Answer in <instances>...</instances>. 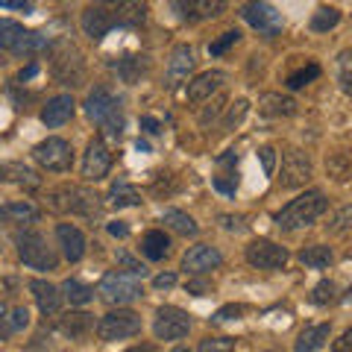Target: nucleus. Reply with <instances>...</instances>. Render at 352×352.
Segmentation results:
<instances>
[{
	"label": "nucleus",
	"instance_id": "f257e3e1",
	"mask_svg": "<svg viewBox=\"0 0 352 352\" xmlns=\"http://www.w3.org/2000/svg\"><path fill=\"white\" fill-rule=\"evenodd\" d=\"M144 21H147L144 0H94V3L85 6L80 24L88 38L100 41L118 27H144Z\"/></svg>",
	"mask_w": 352,
	"mask_h": 352
},
{
	"label": "nucleus",
	"instance_id": "f03ea898",
	"mask_svg": "<svg viewBox=\"0 0 352 352\" xmlns=\"http://www.w3.org/2000/svg\"><path fill=\"white\" fill-rule=\"evenodd\" d=\"M326 206L329 203H326V197L320 191H305L276 214V226L282 229V232H294V229L311 226L314 220L326 212Z\"/></svg>",
	"mask_w": 352,
	"mask_h": 352
},
{
	"label": "nucleus",
	"instance_id": "7ed1b4c3",
	"mask_svg": "<svg viewBox=\"0 0 352 352\" xmlns=\"http://www.w3.org/2000/svg\"><path fill=\"white\" fill-rule=\"evenodd\" d=\"M85 112L91 120H97L109 135L120 138V126H124V118H120V100L109 91L106 85H97L94 91L85 97Z\"/></svg>",
	"mask_w": 352,
	"mask_h": 352
},
{
	"label": "nucleus",
	"instance_id": "20e7f679",
	"mask_svg": "<svg viewBox=\"0 0 352 352\" xmlns=\"http://www.w3.org/2000/svg\"><path fill=\"white\" fill-rule=\"evenodd\" d=\"M0 47L15 53V56H36L50 47L47 36H41L36 30H24L15 21H0Z\"/></svg>",
	"mask_w": 352,
	"mask_h": 352
},
{
	"label": "nucleus",
	"instance_id": "39448f33",
	"mask_svg": "<svg viewBox=\"0 0 352 352\" xmlns=\"http://www.w3.org/2000/svg\"><path fill=\"white\" fill-rule=\"evenodd\" d=\"M100 197L88 188H80V185H62V188L50 191L47 203L53 212H74V214H85V217H97L100 212Z\"/></svg>",
	"mask_w": 352,
	"mask_h": 352
},
{
	"label": "nucleus",
	"instance_id": "423d86ee",
	"mask_svg": "<svg viewBox=\"0 0 352 352\" xmlns=\"http://www.w3.org/2000/svg\"><path fill=\"white\" fill-rule=\"evenodd\" d=\"M15 244H18V256H21V261H24L27 267H32V270H56L59 258H56V252L47 247L44 235L21 232V235H15Z\"/></svg>",
	"mask_w": 352,
	"mask_h": 352
},
{
	"label": "nucleus",
	"instance_id": "0eeeda50",
	"mask_svg": "<svg viewBox=\"0 0 352 352\" xmlns=\"http://www.w3.org/2000/svg\"><path fill=\"white\" fill-rule=\"evenodd\" d=\"M97 294H100V300L106 302V305H129V302H135V300H141V285L135 282V279H129V276H124V273H118V270H112V273H106V276L100 279V288H97Z\"/></svg>",
	"mask_w": 352,
	"mask_h": 352
},
{
	"label": "nucleus",
	"instance_id": "6e6552de",
	"mask_svg": "<svg viewBox=\"0 0 352 352\" xmlns=\"http://www.w3.org/2000/svg\"><path fill=\"white\" fill-rule=\"evenodd\" d=\"M141 332V317L129 308H118L109 311L97 320V338L100 340H124V338H135Z\"/></svg>",
	"mask_w": 352,
	"mask_h": 352
},
{
	"label": "nucleus",
	"instance_id": "1a4fd4ad",
	"mask_svg": "<svg viewBox=\"0 0 352 352\" xmlns=\"http://www.w3.org/2000/svg\"><path fill=\"white\" fill-rule=\"evenodd\" d=\"M32 159H36L44 170L65 173V170H71V164H74V150L65 138H47V141H41V144H36Z\"/></svg>",
	"mask_w": 352,
	"mask_h": 352
},
{
	"label": "nucleus",
	"instance_id": "9d476101",
	"mask_svg": "<svg viewBox=\"0 0 352 352\" xmlns=\"http://www.w3.org/2000/svg\"><path fill=\"white\" fill-rule=\"evenodd\" d=\"M308 179H311V159H308V153H302L300 147L285 150L279 185L282 188H302Z\"/></svg>",
	"mask_w": 352,
	"mask_h": 352
},
{
	"label": "nucleus",
	"instance_id": "9b49d317",
	"mask_svg": "<svg viewBox=\"0 0 352 352\" xmlns=\"http://www.w3.org/2000/svg\"><path fill=\"white\" fill-rule=\"evenodd\" d=\"M241 18H244L252 30H258L261 36H267V38H273L282 30V15L267 3V0H250V3H244Z\"/></svg>",
	"mask_w": 352,
	"mask_h": 352
},
{
	"label": "nucleus",
	"instance_id": "f8f14e48",
	"mask_svg": "<svg viewBox=\"0 0 352 352\" xmlns=\"http://www.w3.org/2000/svg\"><path fill=\"white\" fill-rule=\"evenodd\" d=\"M191 329V317L176 305H164L156 311V323H153V332L159 340H182Z\"/></svg>",
	"mask_w": 352,
	"mask_h": 352
},
{
	"label": "nucleus",
	"instance_id": "ddd939ff",
	"mask_svg": "<svg viewBox=\"0 0 352 352\" xmlns=\"http://www.w3.org/2000/svg\"><path fill=\"white\" fill-rule=\"evenodd\" d=\"M288 250L279 247V244H273V241H252V244L247 247V261L252 264V267H258V270H279L288 264Z\"/></svg>",
	"mask_w": 352,
	"mask_h": 352
},
{
	"label": "nucleus",
	"instance_id": "4468645a",
	"mask_svg": "<svg viewBox=\"0 0 352 352\" xmlns=\"http://www.w3.org/2000/svg\"><path fill=\"white\" fill-rule=\"evenodd\" d=\"M112 168V156H109V150L103 144V138H94L88 141L85 147V159H82V176L88 182H100L103 176L109 173Z\"/></svg>",
	"mask_w": 352,
	"mask_h": 352
},
{
	"label": "nucleus",
	"instance_id": "2eb2a0df",
	"mask_svg": "<svg viewBox=\"0 0 352 352\" xmlns=\"http://www.w3.org/2000/svg\"><path fill=\"white\" fill-rule=\"evenodd\" d=\"M229 0H173V9L179 12L182 21H206V18H217L226 12Z\"/></svg>",
	"mask_w": 352,
	"mask_h": 352
},
{
	"label": "nucleus",
	"instance_id": "dca6fc26",
	"mask_svg": "<svg viewBox=\"0 0 352 352\" xmlns=\"http://www.w3.org/2000/svg\"><path fill=\"white\" fill-rule=\"evenodd\" d=\"M220 264H223V256L212 244H197L182 256V270H188V273H208L220 267Z\"/></svg>",
	"mask_w": 352,
	"mask_h": 352
},
{
	"label": "nucleus",
	"instance_id": "f3484780",
	"mask_svg": "<svg viewBox=\"0 0 352 352\" xmlns=\"http://www.w3.org/2000/svg\"><path fill=\"white\" fill-rule=\"evenodd\" d=\"M53 74H56L59 82L80 85V80H82V59H80V53L65 44L62 53L56 56V62H53Z\"/></svg>",
	"mask_w": 352,
	"mask_h": 352
},
{
	"label": "nucleus",
	"instance_id": "a211bd4d",
	"mask_svg": "<svg viewBox=\"0 0 352 352\" xmlns=\"http://www.w3.org/2000/svg\"><path fill=\"white\" fill-rule=\"evenodd\" d=\"M194 47L191 44H179V47H173L170 59H168V85H176L182 80H188V74L194 71Z\"/></svg>",
	"mask_w": 352,
	"mask_h": 352
},
{
	"label": "nucleus",
	"instance_id": "6ab92c4d",
	"mask_svg": "<svg viewBox=\"0 0 352 352\" xmlns=\"http://www.w3.org/2000/svg\"><path fill=\"white\" fill-rule=\"evenodd\" d=\"M223 82H226V74H223V71H206V74H200V76H194V80L188 82V100H191V103L212 100V94H214Z\"/></svg>",
	"mask_w": 352,
	"mask_h": 352
},
{
	"label": "nucleus",
	"instance_id": "aec40b11",
	"mask_svg": "<svg viewBox=\"0 0 352 352\" xmlns=\"http://www.w3.org/2000/svg\"><path fill=\"white\" fill-rule=\"evenodd\" d=\"M74 118V97L71 94H59L53 97V100H47V106L41 109V124L44 126H62L68 124V120Z\"/></svg>",
	"mask_w": 352,
	"mask_h": 352
},
{
	"label": "nucleus",
	"instance_id": "412c9836",
	"mask_svg": "<svg viewBox=\"0 0 352 352\" xmlns=\"http://www.w3.org/2000/svg\"><path fill=\"white\" fill-rule=\"evenodd\" d=\"M30 291H32V296H36L41 314H59L62 300H65L62 288H56V285H50V282H44V279H32L30 282Z\"/></svg>",
	"mask_w": 352,
	"mask_h": 352
},
{
	"label": "nucleus",
	"instance_id": "4be33fe9",
	"mask_svg": "<svg viewBox=\"0 0 352 352\" xmlns=\"http://www.w3.org/2000/svg\"><path fill=\"white\" fill-rule=\"evenodd\" d=\"M0 182H12V185H21V188H38L41 185V176L27 168V164L21 162H3L0 164Z\"/></svg>",
	"mask_w": 352,
	"mask_h": 352
},
{
	"label": "nucleus",
	"instance_id": "5701e85b",
	"mask_svg": "<svg viewBox=\"0 0 352 352\" xmlns=\"http://www.w3.org/2000/svg\"><path fill=\"white\" fill-rule=\"evenodd\" d=\"M56 238H59L62 252H65V258L68 261H80L85 256V235L74 223H59L56 226Z\"/></svg>",
	"mask_w": 352,
	"mask_h": 352
},
{
	"label": "nucleus",
	"instance_id": "b1692460",
	"mask_svg": "<svg viewBox=\"0 0 352 352\" xmlns=\"http://www.w3.org/2000/svg\"><path fill=\"white\" fill-rule=\"evenodd\" d=\"M296 106L300 103H296L294 97H285L276 91H267V94L258 97V109L270 118H291V115H296Z\"/></svg>",
	"mask_w": 352,
	"mask_h": 352
},
{
	"label": "nucleus",
	"instance_id": "393cba45",
	"mask_svg": "<svg viewBox=\"0 0 352 352\" xmlns=\"http://www.w3.org/2000/svg\"><path fill=\"white\" fill-rule=\"evenodd\" d=\"M329 332H332V326L329 323L302 329L300 338H296V344H294V352H317V349H323L326 340H329Z\"/></svg>",
	"mask_w": 352,
	"mask_h": 352
},
{
	"label": "nucleus",
	"instance_id": "a878e982",
	"mask_svg": "<svg viewBox=\"0 0 352 352\" xmlns=\"http://www.w3.org/2000/svg\"><path fill=\"white\" fill-rule=\"evenodd\" d=\"M38 214H41L38 208L32 203H27V200L0 206V223H36Z\"/></svg>",
	"mask_w": 352,
	"mask_h": 352
},
{
	"label": "nucleus",
	"instance_id": "bb28decb",
	"mask_svg": "<svg viewBox=\"0 0 352 352\" xmlns=\"http://www.w3.org/2000/svg\"><path fill=\"white\" fill-rule=\"evenodd\" d=\"M109 206H115V208H129V206H141L144 200H141V191L135 188V185H129V182H115L112 188H109Z\"/></svg>",
	"mask_w": 352,
	"mask_h": 352
},
{
	"label": "nucleus",
	"instance_id": "cd10ccee",
	"mask_svg": "<svg viewBox=\"0 0 352 352\" xmlns=\"http://www.w3.org/2000/svg\"><path fill=\"white\" fill-rule=\"evenodd\" d=\"M115 71L124 82L135 85V82H141V76L147 74V56H124L115 65Z\"/></svg>",
	"mask_w": 352,
	"mask_h": 352
},
{
	"label": "nucleus",
	"instance_id": "c85d7f7f",
	"mask_svg": "<svg viewBox=\"0 0 352 352\" xmlns=\"http://www.w3.org/2000/svg\"><path fill=\"white\" fill-rule=\"evenodd\" d=\"M168 250H170V238L164 232H159V229L147 232L144 241H141V252H144L150 261H162L164 256H168Z\"/></svg>",
	"mask_w": 352,
	"mask_h": 352
},
{
	"label": "nucleus",
	"instance_id": "c756f323",
	"mask_svg": "<svg viewBox=\"0 0 352 352\" xmlns=\"http://www.w3.org/2000/svg\"><path fill=\"white\" fill-rule=\"evenodd\" d=\"M162 223L168 226V229H173V232H179V235H197L200 232V226L194 223V217H188L185 212H179V208H168V212L162 214Z\"/></svg>",
	"mask_w": 352,
	"mask_h": 352
},
{
	"label": "nucleus",
	"instance_id": "7c9ffc66",
	"mask_svg": "<svg viewBox=\"0 0 352 352\" xmlns=\"http://www.w3.org/2000/svg\"><path fill=\"white\" fill-rule=\"evenodd\" d=\"M91 326H94L91 314L80 311V314H68V317H62V320H59V332H65L68 338H85L88 332H91Z\"/></svg>",
	"mask_w": 352,
	"mask_h": 352
},
{
	"label": "nucleus",
	"instance_id": "2f4dec72",
	"mask_svg": "<svg viewBox=\"0 0 352 352\" xmlns=\"http://www.w3.org/2000/svg\"><path fill=\"white\" fill-rule=\"evenodd\" d=\"M332 250L329 247H323V244H314V247H305L302 252H300V261L305 264V267H311V270H323V267H329L332 264Z\"/></svg>",
	"mask_w": 352,
	"mask_h": 352
},
{
	"label": "nucleus",
	"instance_id": "473e14b6",
	"mask_svg": "<svg viewBox=\"0 0 352 352\" xmlns=\"http://www.w3.org/2000/svg\"><path fill=\"white\" fill-rule=\"evenodd\" d=\"M326 173H329V179H335V182L352 179V159L346 153H332V156L326 159Z\"/></svg>",
	"mask_w": 352,
	"mask_h": 352
},
{
	"label": "nucleus",
	"instance_id": "72a5a7b5",
	"mask_svg": "<svg viewBox=\"0 0 352 352\" xmlns=\"http://www.w3.org/2000/svg\"><path fill=\"white\" fill-rule=\"evenodd\" d=\"M62 296L68 300L71 305H88L94 300V291L88 288V285H82V282H76V279H68L62 285Z\"/></svg>",
	"mask_w": 352,
	"mask_h": 352
},
{
	"label": "nucleus",
	"instance_id": "f704fd0d",
	"mask_svg": "<svg viewBox=\"0 0 352 352\" xmlns=\"http://www.w3.org/2000/svg\"><path fill=\"white\" fill-rule=\"evenodd\" d=\"M338 24H340V12L335 6H320L311 15V30L314 32H329V30H335Z\"/></svg>",
	"mask_w": 352,
	"mask_h": 352
},
{
	"label": "nucleus",
	"instance_id": "c9c22d12",
	"mask_svg": "<svg viewBox=\"0 0 352 352\" xmlns=\"http://www.w3.org/2000/svg\"><path fill=\"white\" fill-rule=\"evenodd\" d=\"M326 229H329V235H344V232H349V229H352V203L349 206H340L338 212L329 217Z\"/></svg>",
	"mask_w": 352,
	"mask_h": 352
},
{
	"label": "nucleus",
	"instance_id": "e433bc0d",
	"mask_svg": "<svg viewBox=\"0 0 352 352\" xmlns=\"http://www.w3.org/2000/svg\"><path fill=\"white\" fill-rule=\"evenodd\" d=\"M247 112H250V100H244V97H241V100H235L232 106H229V112H226V118H223V129L226 132H232L241 120L247 118Z\"/></svg>",
	"mask_w": 352,
	"mask_h": 352
},
{
	"label": "nucleus",
	"instance_id": "4c0bfd02",
	"mask_svg": "<svg viewBox=\"0 0 352 352\" xmlns=\"http://www.w3.org/2000/svg\"><path fill=\"white\" fill-rule=\"evenodd\" d=\"M338 80L346 94H352V50H344L338 56Z\"/></svg>",
	"mask_w": 352,
	"mask_h": 352
},
{
	"label": "nucleus",
	"instance_id": "58836bf2",
	"mask_svg": "<svg viewBox=\"0 0 352 352\" xmlns=\"http://www.w3.org/2000/svg\"><path fill=\"white\" fill-rule=\"evenodd\" d=\"M317 76H320V65H305V68H300V71H294L291 76H288V88H302V85H308L311 80H317Z\"/></svg>",
	"mask_w": 352,
	"mask_h": 352
},
{
	"label": "nucleus",
	"instance_id": "ea45409f",
	"mask_svg": "<svg viewBox=\"0 0 352 352\" xmlns=\"http://www.w3.org/2000/svg\"><path fill=\"white\" fill-rule=\"evenodd\" d=\"M335 294H338V288H335V282H329V279H323L317 288L311 291V302L314 305H326V302H332L335 300Z\"/></svg>",
	"mask_w": 352,
	"mask_h": 352
},
{
	"label": "nucleus",
	"instance_id": "a19ab883",
	"mask_svg": "<svg viewBox=\"0 0 352 352\" xmlns=\"http://www.w3.org/2000/svg\"><path fill=\"white\" fill-rule=\"evenodd\" d=\"M200 352H235L232 338H206L200 340Z\"/></svg>",
	"mask_w": 352,
	"mask_h": 352
},
{
	"label": "nucleus",
	"instance_id": "79ce46f5",
	"mask_svg": "<svg viewBox=\"0 0 352 352\" xmlns=\"http://www.w3.org/2000/svg\"><path fill=\"white\" fill-rule=\"evenodd\" d=\"M118 264L124 267L126 273H132V276H147V267L141 264L138 258H132L126 250H118Z\"/></svg>",
	"mask_w": 352,
	"mask_h": 352
},
{
	"label": "nucleus",
	"instance_id": "37998d69",
	"mask_svg": "<svg viewBox=\"0 0 352 352\" xmlns=\"http://www.w3.org/2000/svg\"><path fill=\"white\" fill-rule=\"evenodd\" d=\"M238 38H241V32H238V30H229V32H223V36H220L217 41L208 44V53H212V56H220V53H226Z\"/></svg>",
	"mask_w": 352,
	"mask_h": 352
},
{
	"label": "nucleus",
	"instance_id": "c03bdc74",
	"mask_svg": "<svg viewBox=\"0 0 352 352\" xmlns=\"http://www.w3.org/2000/svg\"><path fill=\"white\" fill-rule=\"evenodd\" d=\"M9 323H12V332H21V329H27L30 326V311L24 305H18L9 311Z\"/></svg>",
	"mask_w": 352,
	"mask_h": 352
},
{
	"label": "nucleus",
	"instance_id": "a18cd8bd",
	"mask_svg": "<svg viewBox=\"0 0 352 352\" xmlns=\"http://www.w3.org/2000/svg\"><path fill=\"white\" fill-rule=\"evenodd\" d=\"M258 159H261L264 173L273 176V170H276V150H273V147H261L258 150Z\"/></svg>",
	"mask_w": 352,
	"mask_h": 352
},
{
	"label": "nucleus",
	"instance_id": "49530a36",
	"mask_svg": "<svg viewBox=\"0 0 352 352\" xmlns=\"http://www.w3.org/2000/svg\"><path fill=\"white\" fill-rule=\"evenodd\" d=\"M244 314V305H223L220 311L212 317L214 323H223V320H238V317Z\"/></svg>",
	"mask_w": 352,
	"mask_h": 352
},
{
	"label": "nucleus",
	"instance_id": "de8ad7c7",
	"mask_svg": "<svg viewBox=\"0 0 352 352\" xmlns=\"http://www.w3.org/2000/svg\"><path fill=\"white\" fill-rule=\"evenodd\" d=\"M220 109H223V97H217V100H214V103L208 106L206 112L200 115V124H203V126H208V124H212V120H214V118L220 115Z\"/></svg>",
	"mask_w": 352,
	"mask_h": 352
},
{
	"label": "nucleus",
	"instance_id": "09e8293b",
	"mask_svg": "<svg viewBox=\"0 0 352 352\" xmlns=\"http://www.w3.org/2000/svg\"><path fill=\"white\" fill-rule=\"evenodd\" d=\"M212 185H214V188H217L220 194L235 197V185H238V182H235V176H232V179H223V176H214V182H212Z\"/></svg>",
	"mask_w": 352,
	"mask_h": 352
},
{
	"label": "nucleus",
	"instance_id": "8fccbe9b",
	"mask_svg": "<svg viewBox=\"0 0 352 352\" xmlns=\"http://www.w3.org/2000/svg\"><path fill=\"white\" fill-rule=\"evenodd\" d=\"M12 335V323H9V308L0 302V340H6Z\"/></svg>",
	"mask_w": 352,
	"mask_h": 352
},
{
	"label": "nucleus",
	"instance_id": "3c124183",
	"mask_svg": "<svg viewBox=\"0 0 352 352\" xmlns=\"http://www.w3.org/2000/svg\"><path fill=\"white\" fill-rule=\"evenodd\" d=\"M332 352H352V329H346L335 344H332Z\"/></svg>",
	"mask_w": 352,
	"mask_h": 352
},
{
	"label": "nucleus",
	"instance_id": "603ef678",
	"mask_svg": "<svg viewBox=\"0 0 352 352\" xmlns=\"http://www.w3.org/2000/svg\"><path fill=\"white\" fill-rule=\"evenodd\" d=\"M153 285H156L159 291H168V288H173V285H176V273H159V276L153 279Z\"/></svg>",
	"mask_w": 352,
	"mask_h": 352
},
{
	"label": "nucleus",
	"instance_id": "864d4df0",
	"mask_svg": "<svg viewBox=\"0 0 352 352\" xmlns=\"http://www.w3.org/2000/svg\"><path fill=\"white\" fill-rule=\"evenodd\" d=\"M141 129H144V132H147V135H159V132H162V124H159V120H156V118H150V115H144V118H141Z\"/></svg>",
	"mask_w": 352,
	"mask_h": 352
},
{
	"label": "nucleus",
	"instance_id": "5fc2aeb1",
	"mask_svg": "<svg viewBox=\"0 0 352 352\" xmlns=\"http://www.w3.org/2000/svg\"><path fill=\"white\" fill-rule=\"evenodd\" d=\"M106 229H109V235H115V238H126L129 235V226L124 223V220H112Z\"/></svg>",
	"mask_w": 352,
	"mask_h": 352
},
{
	"label": "nucleus",
	"instance_id": "6e6d98bb",
	"mask_svg": "<svg viewBox=\"0 0 352 352\" xmlns=\"http://www.w3.org/2000/svg\"><path fill=\"white\" fill-rule=\"evenodd\" d=\"M220 223L226 229H244V217H232V214H223L220 217Z\"/></svg>",
	"mask_w": 352,
	"mask_h": 352
},
{
	"label": "nucleus",
	"instance_id": "4d7b16f0",
	"mask_svg": "<svg viewBox=\"0 0 352 352\" xmlns=\"http://www.w3.org/2000/svg\"><path fill=\"white\" fill-rule=\"evenodd\" d=\"M3 9H32V0H0Z\"/></svg>",
	"mask_w": 352,
	"mask_h": 352
},
{
	"label": "nucleus",
	"instance_id": "13d9d810",
	"mask_svg": "<svg viewBox=\"0 0 352 352\" xmlns=\"http://www.w3.org/2000/svg\"><path fill=\"white\" fill-rule=\"evenodd\" d=\"M36 74H38V65H30V68H24V71L18 74V80L24 82V80H30V76H36Z\"/></svg>",
	"mask_w": 352,
	"mask_h": 352
},
{
	"label": "nucleus",
	"instance_id": "bf43d9fd",
	"mask_svg": "<svg viewBox=\"0 0 352 352\" xmlns=\"http://www.w3.org/2000/svg\"><path fill=\"white\" fill-rule=\"evenodd\" d=\"M208 288H206V282H191L188 285V294H197V296H203Z\"/></svg>",
	"mask_w": 352,
	"mask_h": 352
},
{
	"label": "nucleus",
	"instance_id": "052dcab7",
	"mask_svg": "<svg viewBox=\"0 0 352 352\" xmlns=\"http://www.w3.org/2000/svg\"><path fill=\"white\" fill-rule=\"evenodd\" d=\"M126 352H159L153 344H141V346H132V349H126Z\"/></svg>",
	"mask_w": 352,
	"mask_h": 352
},
{
	"label": "nucleus",
	"instance_id": "680f3d73",
	"mask_svg": "<svg viewBox=\"0 0 352 352\" xmlns=\"http://www.w3.org/2000/svg\"><path fill=\"white\" fill-rule=\"evenodd\" d=\"M135 147H138L141 153H150V144H147V141H144V138H138V141H135Z\"/></svg>",
	"mask_w": 352,
	"mask_h": 352
},
{
	"label": "nucleus",
	"instance_id": "e2e57ef3",
	"mask_svg": "<svg viewBox=\"0 0 352 352\" xmlns=\"http://www.w3.org/2000/svg\"><path fill=\"white\" fill-rule=\"evenodd\" d=\"M173 352H191V349H188V346H176Z\"/></svg>",
	"mask_w": 352,
	"mask_h": 352
}]
</instances>
